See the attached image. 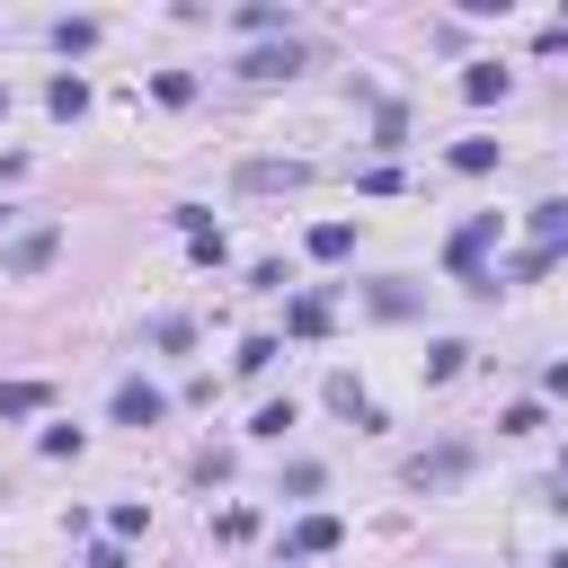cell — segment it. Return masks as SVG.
<instances>
[{"label":"cell","instance_id":"cell-1","mask_svg":"<svg viewBox=\"0 0 568 568\" xmlns=\"http://www.w3.org/2000/svg\"><path fill=\"white\" fill-rule=\"evenodd\" d=\"M106 417H115V426H160V417H169V390H160V382H142V373H124V382H115V399H106Z\"/></svg>","mask_w":568,"mask_h":568},{"label":"cell","instance_id":"cell-2","mask_svg":"<svg viewBox=\"0 0 568 568\" xmlns=\"http://www.w3.org/2000/svg\"><path fill=\"white\" fill-rule=\"evenodd\" d=\"M311 160H240V195H302Z\"/></svg>","mask_w":568,"mask_h":568},{"label":"cell","instance_id":"cell-3","mask_svg":"<svg viewBox=\"0 0 568 568\" xmlns=\"http://www.w3.org/2000/svg\"><path fill=\"white\" fill-rule=\"evenodd\" d=\"M302 62H311V53H302L293 36H275V44H248V53L231 62V71H240V80H293Z\"/></svg>","mask_w":568,"mask_h":568},{"label":"cell","instance_id":"cell-4","mask_svg":"<svg viewBox=\"0 0 568 568\" xmlns=\"http://www.w3.org/2000/svg\"><path fill=\"white\" fill-rule=\"evenodd\" d=\"M488 240H497V213H470V222H462V231L444 240V266H453V275L470 284V275H479V257H488Z\"/></svg>","mask_w":568,"mask_h":568},{"label":"cell","instance_id":"cell-5","mask_svg":"<svg viewBox=\"0 0 568 568\" xmlns=\"http://www.w3.org/2000/svg\"><path fill=\"white\" fill-rule=\"evenodd\" d=\"M462 470H470V444H435V453H417V462H408V488H417V497H435V488H453Z\"/></svg>","mask_w":568,"mask_h":568},{"label":"cell","instance_id":"cell-6","mask_svg":"<svg viewBox=\"0 0 568 568\" xmlns=\"http://www.w3.org/2000/svg\"><path fill=\"white\" fill-rule=\"evenodd\" d=\"M53 248H62V231L36 222V231H18V240L0 248V275H36V266H53Z\"/></svg>","mask_w":568,"mask_h":568},{"label":"cell","instance_id":"cell-7","mask_svg":"<svg viewBox=\"0 0 568 568\" xmlns=\"http://www.w3.org/2000/svg\"><path fill=\"white\" fill-rule=\"evenodd\" d=\"M337 541H346V524H337V515H302V524L284 532V559H328Z\"/></svg>","mask_w":568,"mask_h":568},{"label":"cell","instance_id":"cell-8","mask_svg":"<svg viewBox=\"0 0 568 568\" xmlns=\"http://www.w3.org/2000/svg\"><path fill=\"white\" fill-rule=\"evenodd\" d=\"M231 27L240 36H293V9L284 0H248V9H231Z\"/></svg>","mask_w":568,"mask_h":568},{"label":"cell","instance_id":"cell-9","mask_svg":"<svg viewBox=\"0 0 568 568\" xmlns=\"http://www.w3.org/2000/svg\"><path fill=\"white\" fill-rule=\"evenodd\" d=\"M506 89H515V71H497V62H462V98H470V106H497Z\"/></svg>","mask_w":568,"mask_h":568},{"label":"cell","instance_id":"cell-10","mask_svg":"<svg viewBox=\"0 0 568 568\" xmlns=\"http://www.w3.org/2000/svg\"><path fill=\"white\" fill-rule=\"evenodd\" d=\"M328 408H337V417H355V426H382V408L364 399V382H355V373H328Z\"/></svg>","mask_w":568,"mask_h":568},{"label":"cell","instance_id":"cell-11","mask_svg":"<svg viewBox=\"0 0 568 568\" xmlns=\"http://www.w3.org/2000/svg\"><path fill=\"white\" fill-rule=\"evenodd\" d=\"M532 248H550V257L568 248V195H541L532 204Z\"/></svg>","mask_w":568,"mask_h":568},{"label":"cell","instance_id":"cell-12","mask_svg":"<svg viewBox=\"0 0 568 568\" xmlns=\"http://www.w3.org/2000/svg\"><path fill=\"white\" fill-rule=\"evenodd\" d=\"M284 328L293 337H328V293H293L284 302Z\"/></svg>","mask_w":568,"mask_h":568},{"label":"cell","instance_id":"cell-13","mask_svg":"<svg viewBox=\"0 0 568 568\" xmlns=\"http://www.w3.org/2000/svg\"><path fill=\"white\" fill-rule=\"evenodd\" d=\"M311 257H320V266L355 257V222H311Z\"/></svg>","mask_w":568,"mask_h":568},{"label":"cell","instance_id":"cell-14","mask_svg":"<svg viewBox=\"0 0 568 568\" xmlns=\"http://www.w3.org/2000/svg\"><path fill=\"white\" fill-rule=\"evenodd\" d=\"M364 302H373L382 320H408V311H417V284H408V275H382V284H373Z\"/></svg>","mask_w":568,"mask_h":568},{"label":"cell","instance_id":"cell-15","mask_svg":"<svg viewBox=\"0 0 568 568\" xmlns=\"http://www.w3.org/2000/svg\"><path fill=\"white\" fill-rule=\"evenodd\" d=\"M44 106H53V115H80V106H89V80H80V71H53V80H44Z\"/></svg>","mask_w":568,"mask_h":568},{"label":"cell","instance_id":"cell-16","mask_svg":"<svg viewBox=\"0 0 568 568\" xmlns=\"http://www.w3.org/2000/svg\"><path fill=\"white\" fill-rule=\"evenodd\" d=\"M444 160H453L462 178H488V169H497V142H488V133H470V142H453Z\"/></svg>","mask_w":568,"mask_h":568},{"label":"cell","instance_id":"cell-17","mask_svg":"<svg viewBox=\"0 0 568 568\" xmlns=\"http://www.w3.org/2000/svg\"><path fill=\"white\" fill-rule=\"evenodd\" d=\"M462 364H470V346H462V337H435V346H426V382H453Z\"/></svg>","mask_w":568,"mask_h":568},{"label":"cell","instance_id":"cell-18","mask_svg":"<svg viewBox=\"0 0 568 568\" xmlns=\"http://www.w3.org/2000/svg\"><path fill=\"white\" fill-rule=\"evenodd\" d=\"M44 399H53L44 382H0V417H36Z\"/></svg>","mask_w":568,"mask_h":568},{"label":"cell","instance_id":"cell-19","mask_svg":"<svg viewBox=\"0 0 568 568\" xmlns=\"http://www.w3.org/2000/svg\"><path fill=\"white\" fill-rule=\"evenodd\" d=\"M284 426H293V399H266V408L248 417V435H257V444H284Z\"/></svg>","mask_w":568,"mask_h":568},{"label":"cell","instance_id":"cell-20","mask_svg":"<svg viewBox=\"0 0 568 568\" xmlns=\"http://www.w3.org/2000/svg\"><path fill=\"white\" fill-rule=\"evenodd\" d=\"M53 44H62V53H89V44H98V18H53Z\"/></svg>","mask_w":568,"mask_h":568},{"label":"cell","instance_id":"cell-21","mask_svg":"<svg viewBox=\"0 0 568 568\" xmlns=\"http://www.w3.org/2000/svg\"><path fill=\"white\" fill-rule=\"evenodd\" d=\"M151 346H169V355H186V346H195V320H178V311H169V320H151Z\"/></svg>","mask_w":568,"mask_h":568},{"label":"cell","instance_id":"cell-22","mask_svg":"<svg viewBox=\"0 0 568 568\" xmlns=\"http://www.w3.org/2000/svg\"><path fill=\"white\" fill-rule=\"evenodd\" d=\"M151 98H160V106H195V80H186V71H160Z\"/></svg>","mask_w":568,"mask_h":568},{"label":"cell","instance_id":"cell-23","mask_svg":"<svg viewBox=\"0 0 568 568\" xmlns=\"http://www.w3.org/2000/svg\"><path fill=\"white\" fill-rule=\"evenodd\" d=\"M275 355H284V346H275V337H240V355H231V364H240V373H266V364H275Z\"/></svg>","mask_w":568,"mask_h":568},{"label":"cell","instance_id":"cell-24","mask_svg":"<svg viewBox=\"0 0 568 568\" xmlns=\"http://www.w3.org/2000/svg\"><path fill=\"white\" fill-rule=\"evenodd\" d=\"M497 435H541V399H515V408L497 417Z\"/></svg>","mask_w":568,"mask_h":568},{"label":"cell","instance_id":"cell-25","mask_svg":"<svg viewBox=\"0 0 568 568\" xmlns=\"http://www.w3.org/2000/svg\"><path fill=\"white\" fill-rule=\"evenodd\" d=\"M36 453H44V462H71V453H80V426H44Z\"/></svg>","mask_w":568,"mask_h":568},{"label":"cell","instance_id":"cell-26","mask_svg":"<svg viewBox=\"0 0 568 568\" xmlns=\"http://www.w3.org/2000/svg\"><path fill=\"white\" fill-rule=\"evenodd\" d=\"M320 479H328L320 462H284V497H320Z\"/></svg>","mask_w":568,"mask_h":568},{"label":"cell","instance_id":"cell-27","mask_svg":"<svg viewBox=\"0 0 568 568\" xmlns=\"http://www.w3.org/2000/svg\"><path fill=\"white\" fill-rule=\"evenodd\" d=\"M186 257H195V266H222V257H231V240H222V231H195V240H186Z\"/></svg>","mask_w":568,"mask_h":568},{"label":"cell","instance_id":"cell-28","mask_svg":"<svg viewBox=\"0 0 568 568\" xmlns=\"http://www.w3.org/2000/svg\"><path fill=\"white\" fill-rule=\"evenodd\" d=\"M142 524H151L142 506H115V515H106V541H142Z\"/></svg>","mask_w":568,"mask_h":568},{"label":"cell","instance_id":"cell-29","mask_svg":"<svg viewBox=\"0 0 568 568\" xmlns=\"http://www.w3.org/2000/svg\"><path fill=\"white\" fill-rule=\"evenodd\" d=\"M550 266H559V257H550V248H524V257H515V266H506V275H515V284H532V275H550Z\"/></svg>","mask_w":568,"mask_h":568},{"label":"cell","instance_id":"cell-30","mask_svg":"<svg viewBox=\"0 0 568 568\" xmlns=\"http://www.w3.org/2000/svg\"><path fill=\"white\" fill-rule=\"evenodd\" d=\"M213 532H222V541H248V532H257V515H248V506H222V524H213Z\"/></svg>","mask_w":568,"mask_h":568},{"label":"cell","instance_id":"cell-31","mask_svg":"<svg viewBox=\"0 0 568 568\" xmlns=\"http://www.w3.org/2000/svg\"><path fill=\"white\" fill-rule=\"evenodd\" d=\"M541 390H550V399H568V355H559V364H541Z\"/></svg>","mask_w":568,"mask_h":568},{"label":"cell","instance_id":"cell-32","mask_svg":"<svg viewBox=\"0 0 568 568\" xmlns=\"http://www.w3.org/2000/svg\"><path fill=\"white\" fill-rule=\"evenodd\" d=\"M89 568H124V541H98V550H89Z\"/></svg>","mask_w":568,"mask_h":568},{"label":"cell","instance_id":"cell-33","mask_svg":"<svg viewBox=\"0 0 568 568\" xmlns=\"http://www.w3.org/2000/svg\"><path fill=\"white\" fill-rule=\"evenodd\" d=\"M541 506H559V515H568V470H559V479H541Z\"/></svg>","mask_w":568,"mask_h":568},{"label":"cell","instance_id":"cell-34","mask_svg":"<svg viewBox=\"0 0 568 568\" xmlns=\"http://www.w3.org/2000/svg\"><path fill=\"white\" fill-rule=\"evenodd\" d=\"M550 568H568V550H550Z\"/></svg>","mask_w":568,"mask_h":568},{"label":"cell","instance_id":"cell-35","mask_svg":"<svg viewBox=\"0 0 568 568\" xmlns=\"http://www.w3.org/2000/svg\"><path fill=\"white\" fill-rule=\"evenodd\" d=\"M0 222H9V213H0Z\"/></svg>","mask_w":568,"mask_h":568}]
</instances>
